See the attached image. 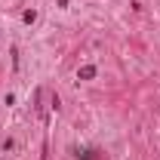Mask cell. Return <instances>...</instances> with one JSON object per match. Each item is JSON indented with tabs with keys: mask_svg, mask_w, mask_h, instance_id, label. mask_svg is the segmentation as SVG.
Masks as SVG:
<instances>
[{
	"mask_svg": "<svg viewBox=\"0 0 160 160\" xmlns=\"http://www.w3.org/2000/svg\"><path fill=\"white\" fill-rule=\"evenodd\" d=\"M22 22H25V25H34V22H37V9H25V12H22Z\"/></svg>",
	"mask_w": 160,
	"mask_h": 160,
	"instance_id": "3957f363",
	"label": "cell"
},
{
	"mask_svg": "<svg viewBox=\"0 0 160 160\" xmlns=\"http://www.w3.org/2000/svg\"><path fill=\"white\" fill-rule=\"evenodd\" d=\"M96 74H99L96 65H80V68H77V80H92Z\"/></svg>",
	"mask_w": 160,
	"mask_h": 160,
	"instance_id": "7a4b0ae2",
	"label": "cell"
},
{
	"mask_svg": "<svg viewBox=\"0 0 160 160\" xmlns=\"http://www.w3.org/2000/svg\"><path fill=\"white\" fill-rule=\"evenodd\" d=\"M56 3H59V6H68V0H56Z\"/></svg>",
	"mask_w": 160,
	"mask_h": 160,
	"instance_id": "277c9868",
	"label": "cell"
},
{
	"mask_svg": "<svg viewBox=\"0 0 160 160\" xmlns=\"http://www.w3.org/2000/svg\"><path fill=\"white\" fill-rule=\"evenodd\" d=\"M74 157L77 160H102V151H96V148H74Z\"/></svg>",
	"mask_w": 160,
	"mask_h": 160,
	"instance_id": "6da1fadb",
	"label": "cell"
}]
</instances>
